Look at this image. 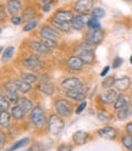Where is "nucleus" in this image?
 I'll return each mask as SVG.
<instances>
[{"instance_id":"49530a36","label":"nucleus","mask_w":132,"mask_h":151,"mask_svg":"<svg viewBox=\"0 0 132 151\" xmlns=\"http://www.w3.org/2000/svg\"><path fill=\"white\" fill-rule=\"evenodd\" d=\"M126 130L128 134H132V122H130V123L126 124Z\"/></svg>"},{"instance_id":"6ab92c4d","label":"nucleus","mask_w":132,"mask_h":151,"mask_svg":"<svg viewBox=\"0 0 132 151\" xmlns=\"http://www.w3.org/2000/svg\"><path fill=\"white\" fill-rule=\"evenodd\" d=\"M131 86V79L128 77H122V78H117L115 79L114 87L116 88V90H126L128 89Z\"/></svg>"},{"instance_id":"bb28decb","label":"nucleus","mask_w":132,"mask_h":151,"mask_svg":"<svg viewBox=\"0 0 132 151\" xmlns=\"http://www.w3.org/2000/svg\"><path fill=\"white\" fill-rule=\"evenodd\" d=\"M131 112H132V109L130 107V105L126 106V107H122V109L117 110V118H119L120 121L126 119V118L131 115Z\"/></svg>"},{"instance_id":"20e7f679","label":"nucleus","mask_w":132,"mask_h":151,"mask_svg":"<svg viewBox=\"0 0 132 151\" xmlns=\"http://www.w3.org/2000/svg\"><path fill=\"white\" fill-rule=\"evenodd\" d=\"M55 110L58 112V115L61 117H67L71 113V104L65 100V99H60L55 102Z\"/></svg>"},{"instance_id":"c85d7f7f","label":"nucleus","mask_w":132,"mask_h":151,"mask_svg":"<svg viewBox=\"0 0 132 151\" xmlns=\"http://www.w3.org/2000/svg\"><path fill=\"white\" fill-rule=\"evenodd\" d=\"M36 16V9L34 7H27L25 12H23V20L25 21H31V20H34V17Z\"/></svg>"},{"instance_id":"39448f33","label":"nucleus","mask_w":132,"mask_h":151,"mask_svg":"<svg viewBox=\"0 0 132 151\" xmlns=\"http://www.w3.org/2000/svg\"><path fill=\"white\" fill-rule=\"evenodd\" d=\"M86 91H87L86 87L80 86L77 88H75L73 90H67L65 93V96L71 100H75V101H81L86 98Z\"/></svg>"},{"instance_id":"2eb2a0df","label":"nucleus","mask_w":132,"mask_h":151,"mask_svg":"<svg viewBox=\"0 0 132 151\" xmlns=\"http://www.w3.org/2000/svg\"><path fill=\"white\" fill-rule=\"evenodd\" d=\"M6 9H7V12L11 16L17 15L22 9L21 0H9L7 4H6Z\"/></svg>"},{"instance_id":"58836bf2","label":"nucleus","mask_w":132,"mask_h":151,"mask_svg":"<svg viewBox=\"0 0 132 151\" xmlns=\"http://www.w3.org/2000/svg\"><path fill=\"white\" fill-rule=\"evenodd\" d=\"M42 42H43L46 46H49L50 49H53V48H55V46H56V40H53V39H46V38H43Z\"/></svg>"},{"instance_id":"c9c22d12","label":"nucleus","mask_w":132,"mask_h":151,"mask_svg":"<svg viewBox=\"0 0 132 151\" xmlns=\"http://www.w3.org/2000/svg\"><path fill=\"white\" fill-rule=\"evenodd\" d=\"M92 15L94 18H100L105 15V11H104V9H102V7H93Z\"/></svg>"},{"instance_id":"a19ab883","label":"nucleus","mask_w":132,"mask_h":151,"mask_svg":"<svg viewBox=\"0 0 132 151\" xmlns=\"http://www.w3.org/2000/svg\"><path fill=\"white\" fill-rule=\"evenodd\" d=\"M71 150H72V147H71V145H69V144H62V145H60L59 149H58V151H71Z\"/></svg>"},{"instance_id":"c03bdc74","label":"nucleus","mask_w":132,"mask_h":151,"mask_svg":"<svg viewBox=\"0 0 132 151\" xmlns=\"http://www.w3.org/2000/svg\"><path fill=\"white\" fill-rule=\"evenodd\" d=\"M122 63V59H120V58H116L115 60H114V62H112V67L114 68H117Z\"/></svg>"},{"instance_id":"7ed1b4c3","label":"nucleus","mask_w":132,"mask_h":151,"mask_svg":"<svg viewBox=\"0 0 132 151\" xmlns=\"http://www.w3.org/2000/svg\"><path fill=\"white\" fill-rule=\"evenodd\" d=\"M104 39V33L102 29H91L87 34H86V43L91 44V45H97L100 44Z\"/></svg>"},{"instance_id":"a211bd4d","label":"nucleus","mask_w":132,"mask_h":151,"mask_svg":"<svg viewBox=\"0 0 132 151\" xmlns=\"http://www.w3.org/2000/svg\"><path fill=\"white\" fill-rule=\"evenodd\" d=\"M98 135L104 139H115L116 138V130L111 127H104L98 130Z\"/></svg>"},{"instance_id":"4c0bfd02","label":"nucleus","mask_w":132,"mask_h":151,"mask_svg":"<svg viewBox=\"0 0 132 151\" xmlns=\"http://www.w3.org/2000/svg\"><path fill=\"white\" fill-rule=\"evenodd\" d=\"M114 83H115L114 77H108V78L104 79V82H103V88H104V89H109L111 87H114Z\"/></svg>"},{"instance_id":"37998d69","label":"nucleus","mask_w":132,"mask_h":151,"mask_svg":"<svg viewBox=\"0 0 132 151\" xmlns=\"http://www.w3.org/2000/svg\"><path fill=\"white\" fill-rule=\"evenodd\" d=\"M86 106H87V102H86V101L81 102V104H80V106L76 109V113H81V112H82L84 109H86Z\"/></svg>"},{"instance_id":"dca6fc26","label":"nucleus","mask_w":132,"mask_h":151,"mask_svg":"<svg viewBox=\"0 0 132 151\" xmlns=\"http://www.w3.org/2000/svg\"><path fill=\"white\" fill-rule=\"evenodd\" d=\"M72 18H73L72 12L67 10H59L54 15V20L60 21V22H71Z\"/></svg>"},{"instance_id":"8fccbe9b","label":"nucleus","mask_w":132,"mask_h":151,"mask_svg":"<svg viewBox=\"0 0 132 151\" xmlns=\"http://www.w3.org/2000/svg\"><path fill=\"white\" fill-rule=\"evenodd\" d=\"M0 137H1V146H4V144H5V134L1 133V134H0Z\"/></svg>"},{"instance_id":"412c9836","label":"nucleus","mask_w":132,"mask_h":151,"mask_svg":"<svg viewBox=\"0 0 132 151\" xmlns=\"http://www.w3.org/2000/svg\"><path fill=\"white\" fill-rule=\"evenodd\" d=\"M50 24L58 31H61V32H67L70 28H71V22H60V21H56V20H51Z\"/></svg>"},{"instance_id":"9b49d317","label":"nucleus","mask_w":132,"mask_h":151,"mask_svg":"<svg viewBox=\"0 0 132 151\" xmlns=\"http://www.w3.org/2000/svg\"><path fill=\"white\" fill-rule=\"evenodd\" d=\"M5 90H6V96L9 100L11 101H17L18 100V96H17V86L15 82H7L5 84Z\"/></svg>"},{"instance_id":"473e14b6","label":"nucleus","mask_w":132,"mask_h":151,"mask_svg":"<svg viewBox=\"0 0 132 151\" xmlns=\"http://www.w3.org/2000/svg\"><path fill=\"white\" fill-rule=\"evenodd\" d=\"M122 144H124V146L127 150H132V137H131V134L122 137Z\"/></svg>"},{"instance_id":"aec40b11","label":"nucleus","mask_w":132,"mask_h":151,"mask_svg":"<svg viewBox=\"0 0 132 151\" xmlns=\"http://www.w3.org/2000/svg\"><path fill=\"white\" fill-rule=\"evenodd\" d=\"M16 105L20 106L26 113L31 112V111L34 109V107H33V104L31 102V100H28L27 98H20V99L16 101Z\"/></svg>"},{"instance_id":"ddd939ff","label":"nucleus","mask_w":132,"mask_h":151,"mask_svg":"<svg viewBox=\"0 0 132 151\" xmlns=\"http://www.w3.org/2000/svg\"><path fill=\"white\" fill-rule=\"evenodd\" d=\"M32 51H34L36 54L38 55H45V54H49L53 49H50L49 46H46L43 42H32L30 44Z\"/></svg>"},{"instance_id":"09e8293b","label":"nucleus","mask_w":132,"mask_h":151,"mask_svg":"<svg viewBox=\"0 0 132 151\" xmlns=\"http://www.w3.org/2000/svg\"><path fill=\"white\" fill-rule=\"evenodd\" d=\"M38 1L41 3V4H43V5H46V4H51L53 1H54V0H38Z\"/></svg>"},{"instance_id":"ea45409f","label":"nucleus","mask_w":132,"mask_h":151,"mask_svg":"<svg viewBox=\"0 0 132 151\" xmlns=\"http://www.w3.org/2000/svg\"><path fill=\"white\" fill-rule=\"evenodd\" d=\"M98 118H99V121H102V122H108L109 121V116L107 115V113H104V112H98Z\"/></svg>"},{"instance_id":"f3484780","label":"nucleus","mask_w":132,"mask_h":151,"mask_svg":"<svg viewBox=\"0 0 132 151\" xmlns=\"http://www.w3.org/2000/svg\"><path fill=\"white\" fill-rule=\"evenodd\" d=\"M41 37L42 38H46V39L56 40L59 38V34L51 27H43L42 29H41Z\"/></svg>"},{"instance_id":"79ce46f5","label":"nucleus","mask_w":132,"mask_h":151,"mask_svg":"<svg viewBox=\"0 0 132 151\" xmlns=\"http://www.w3.org/2000/svg\"><path fill=\"white\" fill-rule=\"evenodd\" d=\"M21 21H22V18H21L20 16H16V15L12 16V18H11V22H12L14 24H16V26H17V24H20Z\"/></svg>"},{"instance_id":"9d476101","label":"nucleus","mask_w":132,"mask_h":151,"mask_svg":"<svg viewBox=\"0 0 132 151\" xmlns=\"http://www.w3.org/2000/svg\"><path fill=\"white\" fill-rule=\"evenodd\" d=\"M75 10L78 14H88L93 10V0H78L75 4Z\"/></svg>"},{"instance_id":"f8f14e48","label":"nucleus","mask_w":132,"mask_h":151,"mask_svg":"<svg viewBox=\"0 0 132 151\" xmlns=\"http://www.w3.org/2000/svg\"><path fill=\"white\" fill-rule=\"evenodd\" d=\"M82 86V81L77 77H71V78H66L61 81V87L65 88L66 90H73L75 88H77Z\"/></svg>"},{"instance_id":"3c124183","label":"nucleus","mask_w":132,"mask_h":151,"mask_svg":"<svg viewBox=\"0 0 132 151\" xmlns=\"http://www.w3.org/2000/svg\"><path fill=\"white\" fill-rule=\"evenodd\" d=\"M130 62L132 63V55H131V59H130Z\"/></svg>"},{"instance_id":"1a4fd4ad","label":"nucleus","mask_w":132,"mask_h":151,"mask_svg":"<svg viewBox=\"0 0 132 151\" xmlns=\"http://www.w3.org/2000/svg\"><path fill=\"white\" fill-rule=\"evenodd\" d=\"M66 65H67V68L70 71L78 72V71H82L84 62L81 60V58H78L77 55H75V56H71V58L67 59V61H66Z\"/></svg>"},{"instance_id":"e433bc0d","label":"nucleus","mask_w":132,"mask_h":151,"mask_svg":"<svg viewBox=\"0 0 132 151\" xmlns=\"http://www.w3.org/2000/svg\"><path fill=\"white\" fill-rule=\"evenodd\" d=\"M88 27L91 28V29H100V23H99V21L97 20V18H91V20L88 21Z\"/></svg>"},{"instance_id":"4be33fe9","label":"nucleus","mask_w":132,"mask_h":151,"mask_svg":"<svg viewBox=\"0 0 132 151\" xmlns=\"http://www.w3.org/2000/svg\"><path fill=\"white\" fill-rule=\"evenodd\" d=\"M130 105V98L127 95H119L116 101L114 102V107L116 110H120L122 107H126Z\"/></svg>"},{"instance_id":"603ef678","label":"nucleus","mask_w":132,"mask_h":151,"mask_svg":"<svg viewBox=\"0 0 132 151\" xmlns=\"http://www.w3.org/2000/svg\"><path fill=\"white\" fill-rule=\"evenodd\" d=\"M125 1H130V0H125Z\"/></svg>"},{"instance_id":"423d86ee","label":"nucleus","mask_w":132,"mask_h":151,"mask_svg":"<svg viewBox=\"0 0 132 151\" xmlns=\"http://www.w3.org/2000/svg\"><path fill=\"white\" fill-rule=\"evenodd\" d=\"M48 127H49V130L51 134H58L64 128V121L59 117V116H51L49 118V123H48Z\"/></svg>"},{"instance_id":"2f4dec72","label":"nucleus","mask_w":132,"mask_h":151,"mask_svg":"<svg viewBox=\"0 0 132 151\" xmlns=\"http://www.w3.org/2000/svg\"><path fill=\"white\" fill-rule=\"evenodd\" d=\"M21 78L23 79V81H26L27 83H30V84H32V83H34V82H37V77L34 74H32V73H22L21 74Z\"/></svg>"},{"instance_id":"cd10ccee","label":"nucleus","mask_w":132,"mask_h":151,"mask_svg":"<svg viewBox=\"0 0 132 151\" xmlns=\"http://www.w3.org/2000/svg\"><path fill=\"white\" fill-rule=\"evenodd\" d=\"M0 124L3 128H6L10 124V115L7 113V111H1V115H0Z\"/></svg>"},{"instance_id":"6e6552de","label":"nucleus","mask_w":132,"mask_h":151,"mask_svg":"<svg viewBox=\"0 0 132 151\" xmlns=\"http://www.w3.org/2000/svg\"><path fill=\"white\" fill-rule=\"evenodd\" d=\"M23 65L32 71H39L43 67L42 61L37 58V56H27V58H25Z\"/></svg>"},{"instance_id":"72a5a7b5","label":"nucleus","mask_w":132,"mask_h":151,"mask_svg":"<svg viewBox=\"0 0 132 151\" xmlns=\"http://www.w3.org/2000/svg\"><path fill=\"white\" fill-rule=\"evenodd\" d=\"M37 24H38V21H37V20L28 21V22H26V24L23 26V31H25V32H30V31L34 29V28L37 27Z\"/></svg>"},{"instance_id":"7c9ffc66","label":"nucleus","mask_w":132,"mask_h":151,"mask_svg":"<svg viewBox=\"0 0 132 151\" xmlns=\"http://www.w3.org/2000/svg\"><path fill=\"white\" fill-rule=\"evenodd\" d=\"M14 51H15V48L14 46H9V48H6L3 52V61H9L11 58H12V55H14Z\"/></svg>"},{"instance_id":"393cba45","label":"nucleus","mask_w":132,"mask_h":151,"mask_svg":"<svg viewBox=\"0 0 132 151\" xmlns=\"http://www.w3.org/2000/svg\"><path fill=\"white\" fill-rule=\"evenodd\" d=\"M15 83H16V86L18 88V91H21V93H28V91L31 90V84L27 83L23 79H17V81H15Z\"/></svg>"},{"instance_id":"a878e982","label":"nucleus","mask_w":132,"mask_h":151,"mask_svg":"<svg viewBox=\"0 0 132 151\" xmlns=\"http://www.w3.org/2000/svg\"><path fill=\"white\" fill-rule=\"evenodd\" d=\"M26 115V112L18 106V105H15L12 109H11V116L15 118V119H22Z\"/></svg>"},{"instance_id":"a18cd8bd","label":"nucleus","mask_w":132,"mask_h":151,"mask_svg":"<svg viewBox=\"0 0 132 151\" xmlns=\"http://www.w3.org/2000/svg\"><path fill=\"white\" fill-rule=\"evenodd\" d=\"M42 10H43V12H49V11H50V5H49V4L43 5V6H42Z\"/></svg>"},{"instance_id":"f03ea898","label":"nucleus","mask_w":132,"mask_h":151,"mask_svg":"<svg viewBox=\"0 0 132 151\" xmlns=\"http://www.w3.org/2000/svg\"><path fill=\"white\" fill-rule=\"evenodd\" d=\"M31 122L34 127H43L45 122V113L41 107H34L31 111Z\"/></svg>"},{"instance_id":"b1692460","label":"nucleus","mask_w":132,"mask_h":151,"mask_svg":"<svg viewBox=\"0 0 132 151\" xmlns=\"http://www.w3.org/2000/svg\"><path fill=\"white\" fill-rule=\"evenodd\" d=\"M87 137H88V134L86 133V132H83V130H77L76 133L73 134L72 139H73V141H75V144H77V145H82V144L86 143Z\"/></svg>"},{"instance_id":"0eeeda50","label":"nucleus","mask_w":132,"mask_h":151,"mask_svg":"<svg viewBox=\"0 0 132 151\" xmlns=\"http://www.w3.org/2000/svg\"><path fill=\"white\" fill-rule=\"evenodd\" d=\"M89 20L91 18L87 14H80L77 16H73L72 21H71V27L76 31H81L84 26V23H88Z\"/></svg>"},{"instance_id":"c756f323","label":"nucleus","mask_w":132,"mask_h":151,"mask_svg":"<svg viewBox=\"0 0 132 151\" xmlns=\"http://www.w3.org/2000/svg\"><path fill=\"white\" fill-rule=\"evenodd\" d=\"M28 141H30V139H28V138H26V139H21L20 141H17L16 144H14L11 147H9L7 151H15V150H17V149H21L22 146H26V145L28 144Z\"/></svg>"},{"instance_id":"5701e85b","label":"nucleus","mask_w":132,"mask_h":151,"mask_svg":"<svg viewBox=\"0 0 132 151\" xmlns=\"http://www.w3.org/2000/svg\"><path fill=\"white\" fill-rule=\"evenodd\" d=\"M38 89H39L43 94H45V95H53V93H54L53 84L49 83V82H45V81H43V82L39 83Z\"/></svg>"},{"instance_id":"de8ad7c7","label":"nucleus","mask_w":132,"mask_h":151,"mask_svg":"<svg viewBox=\"0 0 132 151\" xmlns=\"http://www.w3.org/2000/svg\"><path fill=\"white\" fill-rule=\"evenodd\" d=\"M109 70H110V67H108V66H107V67H105L104 70H103V71L100 72V76H102V77H104V76H107V73L109 72Z\"/></svg>"},{"instance_id":"f257e3e1","label":"nucleus","mask_w":132,"mask_h":151,"mask_svg":"<svg viewBox=\"0 0 132 151\" xmlns=\"http://www.w3.org/2000/svg\"><path fill=\"white\" fill-rule=\"evenodd\" d=\"M76 55L78 58H81V60L86 63V65H91L94 61V51H93V45L88 44V43H82L76 48Z\"/></svg>"},{"instance_id":"4468645a","label":"nucleus","mask_w":132,"mask_h":151,"mask_svg":"<svg viewBox=\"0 0 132 151\" xmlns=\"http://www.w3.org/2000/svg\"><path fill=\"white\" fill-rule=\"evenodd\" d=\"M119 96V94L115 89H108L107 91L100 94V101L104 104H112L115 102Z\"/></svg>"},{"instance_id":"f704fd0d","label":"nucleus","mask_w":132,"mask_h":151,"mask_svg":"<svg viewBox=\"0 0 132 151\" xmlns=\"http://www.w3.org/2000/svg\"><path fill=\"white\" fill-rule=\"evenodd\" d=\"M10 107V104H9V99H6L4 95L0 96V110L1 111H7Z\"/></svg>"}]
</instances>
